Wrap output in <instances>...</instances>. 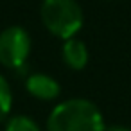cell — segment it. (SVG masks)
Masks as SVG:
<instances>
[{"instance_id": "cell-1", "label": "cell", "mask_w": 131, "mask_h": 131, "mask_svg": "<svg viewBox=\"0 0 131 131\" xmlns=\"http://www.w3.org/2000/svg\"><path fill=\"white\" fill-rule=\"evenodd\" d=\"M47 131H104V117L97 104L74 97L59 102L47 118Z\"/></svg>"}, {"instance_id": "cell-2", "label": "cell", "mask_w": 131, "mask_h": 131, "mask_svg": "<svg viewBox=\"0 0 131 131\" xmlns=\"http://www.w3.org/2000/svg\"><path fill=\"white\" fill-rule=\"evenodd\" d=\"M40 16L45 29L59 40L74 38L84 22L83 9L75 0H43Z\"/></svg>"}, {"instance_id": "cell-3", "label": "cell", "mask_w": 131, "mask_h": 131, "mask_svg": "<svg viewBox=\"0 0 131 131\" xmlns=\"http://www.w3.org/2000/svg\"><path fill=\"white\" fill-rule=\"evenodd\" d=\"M31 36L20 25L6 27L0 32V65L11 70H20L31 54Z\"/></svg>"}, {"instance_id": "cell-4", "label": "cell", "mask_w": 131, "mask_h": 131, "mask_svg": "<svg viewBox=\"0 0 131 131\" xmlns=\"http://www.w3.org/2000/svg\"><path fill=\"white\" fill-rule=\"evenodd\" d=\"M25 88L38 101H54L61 93L59 83L49 74H31L25 79Z\"/></svg>"}, {"instance_id": "cell-5", "label": "cell", "mask_w": 131, "mask_h": 131, "mask_svg": "<svg viewBox=\"0 0 131 131\" xmlns=\"http://www.w3.org/2000/svg\"><path fill=\"white\" fill-rule=\"evenodd\" d=\"M61 58H63L65 65L68 68H72V70H83L88 65L90 54H88V49H86L84 41H81V40H77L74 36V38L63 40Z\"/></svg>"}, {"instance_id": "cell-6", "label": "cell", "mask_w": 131, "mask_h": 131, "mask_svg": "<svg viewBox=\"0 0 131 131\" xmlns=\"http://www.w3.org/2000/svg\"><path fill=\"white\" fill-rule=\"evenodd\" d=\"M6 131H41V126L29 115H15L6 120Z\"/></svg>"}, {"instance_id": "cell-7", "label": "cell", "mask_w": 131, "mask_h": 131, "mask_svg": "<svg viewBox=\"0 0 131 131\" xmlns=\"http://www.w3.org/2000/svg\"><path fill=\"white\" fill-rule=\"evenodd\" d=\"M13 106V92L4 75H0V120H6L9 117Z\"/></svg>"}, {"instance_id": "cell-8", "label": "cell", "mask_w": 131, "mask_h": 131, "mask_svg": "<svg viewBox=\"0 0 131 131\" xmlns=\"http://www.w3.org/2000/svg\"><path fill=\"white\" fill-rule=\"evenodd\" d=\"M104 131H131V127H127V126H118V124H115V126H110V127H106Z\"/></svg>"}]
</instances>
